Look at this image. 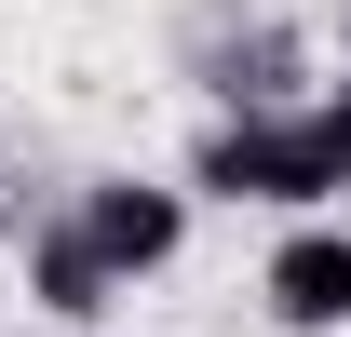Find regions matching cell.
I'll use <instances>...</instances> for the list:
<instances>
[{
	"instance_id": "cell-1",
	"label": "cell",
	"mask_w": 351,
	"mask_h": 337,
	"mask_svg": "<svg viewBox=\"0 0 351 337\" xmlns=\"http://www.w3.org/2000/svg\"><path fill=\"white\" fill-rule=\"evenodd\" d=\"M189 189L203 203H270V216H324V162H311L298 108H217L203 149H189Z\"/></svg>"
},
{
	"instance_id": "cell-2",
	"label": "cell",
	"mask_w": 351,
	"mask_h": 337,
	"mask_svg": "<svg viewBox=\"0 0 351 337\" xmlns=\"http://www.w3.org/2000/svg\"><path fill=\"white\" fill-rule=\"evenodd\" d=\"M68 229L95 243L108 284H149V270H176V243H189V189H162V175H95L82 203H68Z\"/></svg>"
},
{
	"instance_id": "cell-3",
	"label": "cell",
	"mask_w": 351,
	"mask_h": 337,
	"mask_svg": "<svg viewBox=\"0 0 351 337\" xmlns=\"http://www.w3.org/2000/svg\"><path fill=\"white\" fill-rule=\"evenodd\" d=\"M257 297H270L284 337H338V324H351V229H338V216H298V229L270 243Z\"/></svg>"
},
{
	"instance_id": "cell-4",
	"label": "cell",
	"mask_w": 351,
	"mask_h": 337,
	"mask_svg": "<svg viewBox=\"0 0 351 337\" xmlns=\"http://www.w3.org/2000/svg\"><path fill=\"white\" fill-rule=\"evenodd\" d=\"M14 243H27V297H41L54 324H108V310H122V284L95 270V243L68 216H54V229H14Z\"/></svg>"
},
{
	"instance_id": "cell-5",
	"label": "cell",
	"mask_w": 351,
	"mask_h": 337,
	"mask_svg": "<svg viewBox=\"0 0 351 337\" xmlns=\"http://www.w3.org/2000/svg\"><path fill=\"white\" fill-rule=\"evenodd\" d=\"M203 82H217V108H298V41H284V27H257V41H230Z\"/></svg>"
},
{
	"instance_id": "cell-6",
	"label": "cell",
	"mask_w": 351,
	"mask_h": 337,
	"mask_svg": "<svg viewBox=\"0 0 351 337\" xmlns=\"http://www.w3.org/2000/svg\"><path fill=\"white\" fill-rule=\"evenodd\" d=\"M298 122H311V162H324V203H338V189H351V82H324Z\"/></svg>"
},
{
	"instance_id": "cell-7",
	"label": "cell",
	"mask_w": 351,
	"mask_h": 337,
	"mask_svg": "<svg viewBox=\"0 0 351 337\" xmlns=\"http://www.w3.org/2000/svg\"><path fill=\"white\" fill-rule=\"evenodd\" d=\"M338 82H351V0H338Z\"/></svg>"
}]
</instances>
